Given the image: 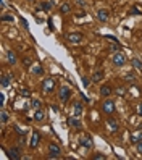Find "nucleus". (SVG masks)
<instances>
[{"instance_id":"33","label":"nucleus","mask_w":142,"mask_h":160,"mask_svg":"<svg viewBox=\"0 0 142 160\" xmlns=\"http://www.w3.org/2000/svg\"><path fill=\"white\" fill-rule=\"evenodd\" d=\"M94 159H95V160H104L105 155L104 154H95V155H94Z\"/></svg>"},{"instance_id":"36","label":"nucleus","mask_w":142,"mask_h":160,"mask_svg":"<svg viewBox=\"0 0 142 160\" xmlns=\"http://www.w3.org/2000/svg\"><path fill=\"white\" fill-rule=\"evenodd\" d=\"M21 25H23V26H24V28H26V29H27V28H29V25H27V21H26V19H24V18H21Z\"/></svg>"},{"instance_id":"4","label":"nucleus","mask_w":142,"mask_h":160,"mask_svg":"<svg viewBox=\"0 0 142 160\" xmlns=\"http://www.w3.org/2000/svg\"><path fill=\"white\" fill-rule=\"evenodd\" d=\"M61 155V150L57 144H49V157L50 159H58Z\"/></svg>"},{"instance_id":"31","label":"nucleus","mask_w":142,"mask_h":160,"mask_svg":"<svg viewBox=\"0 0 142 160\" xmlns=\"http://www.w3.org/2000/svg\"><path fill=\"white\" fill-rule=\"evenodd\" d=\"M132 13L134 15H142V8L141 7H132Z\"/></svg>"},{"instance_id":"6","label":"nucleus","mask_w":142,"mask_h":160,"mask_svg":"<svg viewBox=\"0 0 142 160\" xmlns=\"http://www.w3.org/2000/svg\"><path fill=\"white\" fill-rule=\"evenodd\" d=\"M105 125H106V128H108L110 133H116V131L120 129V125H118V121H116L115 118H108Z\"/></svg>"},{"instance_id":"21","label":"nucleus","mask_w":142,"mask_h":160,"mask_svg":"<svg viewBox=\"0 0 142 160\" xmlns=\"http://www.w3.org/2000/svg\"><path fill=\"white\" fill-rule=\"evenodd\" d=\"M81 113H82V105L79 102H76L74 103V115H76V117H81Z\"/></svg>"},{"instance_id":"26","label":"nucleus","mask_w":142,"mask_h":160,"mask_svg":"<svg viewBox=\"0 0 142 160\" xmlns=\"http://www.w3.org/2000/svg\"><path fill=\"white\" fill-rule=\"evenodd\" d=\"M2 21H8V23H13V21H15V18H13V15H3V16H2Z\"/></svg>"},{"instance_id":"30","label":"nucleus","mask_w":142,"mask_h":160,"mask_svg":"<svg viewBox=\"0 0 142 160\" xmlns=\"http://www.w3.org/2000/svg\"><path fill=\"white\" fill-rule=\"evenodd\" d=\"M89 84H90V79L87 78V76H82V86H84V87H89Z\"/></svg>"},{"instance_id":"3","label":"nucleus","mask_w":142,"mask_h":160,"mask_svg":"<svg viewBox=\"0 0 142 160\" xmlns=\"http://www.w3.org/2000/svg\"><path fill=\"white\" fill-rule=\"evenodd\" d=\"M126 63V57L123 52H115L113 54V65L115 66H123Z\"/></svg>"},{"instance_id":"42","label":"nucleus","mask_w":142,"mask_h":160,"mask_svg":"<svg viewBox=\"0 0 142 160\" xmlns=\"http://www.w3.org/2000/svg\"><path fill=\"white\" fill-rule=\"evenodd\" d=\"M27 2H33V0H27Z\"/></svg>"},{"instance_id":"10","label":"nucleus","mask_w":142,"mask_h":160,"mask_svg":"<svg viewBox=\"0 0 142 160\" xmlns=\"http://www.w3.org/2000/svg\"><path fill=\"white\" fill-rule=\"evenodd\" d=\"M112 94H113L112 86L105 84V86H102V87H100V95H102V97H110Z\"/></svg>"},{"instance_id":"5","label":"nucleus","mask_w":142,"mask_h":160,"mask_svg":"<svg viewBox=\"0 0 142 160\" xmlns=\"http://www.w3.org/2000/svg\"><path fill=\"white\" fill-rule=\"evenodd\" d=\"M58 97H60V100H61V102H68V100H70V97H71V91H70V87H66V86L60 87Z\"/></svg>"},{"instance_id":"28","label":"nucleus","mask_w":142,"mask_h":160,"mask_svg":"<svg viewBox=\"0 0 142 160\" xmlns=\"http://www.w3.org/2000/svg\"><path fill=\"white\" fill-rule=\"evenodd\" d=\"M15 131H16V133H18L19 136H24V134H26V129H23V128H19L18 125H15Z\"/></svg>"},{"instance_id":"7","label":"nucleus","mask_w":142,"mask_h":160,"mask_svg":"<svg viewBox=\"0 0 142 160\" xmlns=\"http://www.w3.org/2000/svg\"><path fill=\"white\" fill-rule=\"evenodd\" d=\"M7 154H8V159H11V160H19L21 159V150H19L18 147H11V149L7 150Z\"/></svg>"},{"instance_id":"41","label":"nucleus","mask_w":142,"mask_h":160,"mask_svg":"<svg viewBox=\"0 0 142 160\" xmlns=\"http://www.w3.org/2000/svg\"><path fill=\"white\" fill-rule=\"evenodd\" d=\"M139 113H142V105L139 107Z\"/></svg>"},{"instance_id":"17","label":"nucleus","mask_w":142,"mask_h":160,"mask_svg":"<svg viewBox=\"0 0 142 160\" xmlns=\"http://www.w3.org/2000/svg\"><path fill=\"white\" fill-rule=\"evenodd\" d=\"M81 146L86 147V149H90V147H92V139L87 138V136H86V138H82L81 139Z\"/></svg>"},{"instance_id":"35","label":"nucleus","mask_w":142,"mask_h":160,"mask_svg":"<svg viewBox=\"0 0 142 160\" xmlns=\"http://www.w3.org/2000/svg\"><path fill=\"white\" fill-rule=\"evenodd\" d=\"M3 103H5V95H3V94H0V105L3 107Z\"/></svg>"},{"instance_id":"24","label":"nucleus","mask_w":142,"mask_h":160,"mask_svg":"<svg viewBox=\"0 0 142 160\" xmlns=\"http://www.w3.org/2000/svg\"><path fill=\"white\" fill-rule=\"evenodd\" d=\"M31 107H33L34 110L41 109V100H39V99H33V100H31Z\"/></svg>"},{"instance_id":"39","label":"nucleus","mask_w":142,"mask_h":160,"mask_svg":"<svg viewBox=\"0 0 142 160\" xmlns=\"http://www.w3.org/2000/svg\"><path fill=\"white\" fill-rule=\"evenodd\" d=\"M76 2H78V5H81V7H84V5H86L84 0H76Z\"/></svg>"},{"instance_id":"12","label":"nucleus","mask_w":142,"mask_h":160,"mask_svg":"<svg viewBox=\"0 0 142 160\" xmlns=\"http://www.w3.org/2000/svg\"><path fill=\"white\" fill-rule=\"evenodd\" d=\"M68 123H70V126H71V128H76V129H79V128L82 126V125H81V121H79V118H78L76 115H74V117H70Z\"/></svg>"},{"instance_id":"23","label":"nucleus","mask_w":142,"mask_h":160,"mask_svg":"<svg viewBox=\"0 0 142 160\" xmlns=\"http://www.w3.org/2000/svg\"><path fill=\"white\" fill-rule=\"evenodd\" d=\"M132 66L136 68V70L142 71V62H141L139 58H132Z\"/></svg>"},{"instance_id":"22","label":"nucleus","mask_w":142,"mask_h":160,"mask_svg":"<svg viewBox=\"0 0 142 160\" xmlns=\"http://www.w3.org/2000/svg\"><path fill=\"white\" fill-rule=\"evenodd\" d=\"M8 120H10V117H8V113H7L5 110H2V112H0V121H2L3 125H5V123L8 121Z\"/></svg>"},{"instance_id":"11","label":"nucleus","mask_w":142,"mask_h":160,"mask_svg":"<svg viewBox=\"0 0 142 160\" xmlns=\"http://www.w3.org/2000/svg\"><path fill=\"white\" fill-rule=\"evenodd\" d=\"M141 141H142V129L134 131V133L131 134V142L132 144H137V142H141Z\"/></svg>"},{"instance_id":"34","label":"nucleus","mask_w":142,"mask_h":160,"mask_svg":"<svg viewBox=\"0 0 142 160\" xmlns=\"http://www.w3.org/2000/svg\"><path fill=\"white\" fill-rule=\"evenodd\" d=\"M116 94H120V95H124V87H118V89H116Z\"/></svg>"},{"instance_id":"1","label":"nucleus","mask_w":142,"mask_h":160,"mask_svg":"<svg viewBox=\"0 0 142 160\" xmlns=\"http://www.w3.org/2000/svg\"><path fill=\"white\" fill-rule=\"evenodd\" d=\"M115 100H112V99H106V100L102 103V112H104L105 115H112L115 113Z\"/></svg>"},{"instance_id":"2","label":"nucleus","mask_w":142,"mask_h":160,"mask_svg":"<svg viewBox=\"0 0 142 160\" xmlns=\"http://www.w3.org/2000/svg\"><path fill=\"white\" fill-rule=\"evenodd\" d=\"M42 91H44L45 94H50L55 91V81L52 78H47L44 79V83H42Z\"/></svg>"},{"instance_id":"13","label":"nucleus","mask_w":142,"mask_h":160,"mask_svg":"<svg viewBox=\"0 0 142 160\" xmlns=\"http://www.w3.org/2000/svg\"><path fill=\"white\" fill-rule=\"evenodd\" d=\"M39 141H41V136L34 131L33 138H31V142H29V147H31V149H36V147H37V144H39Z\"/></svg>"},{"instance_id":"25","label":"nucleus","mask_w":142,"mask_h":160,"mask_svg":"<svg viewBox=\"0 0 142 160\" xmlns=\"http://www.w3.org/2000/svg\"><path fill=\"white\" fill-rule=\"evenodd\" d=\"M33 73H34V74H44V68L37 65V66L33 68Z\"/></svg>"},{"instance_id":"9","label":"nucleus","mask_w":142,"mask_h":160,"mask_svg":"<svg viewBox=\"0 0 142 160\" xmlns=\"http://www.w3.org/2000/svg\"><path fill=\"white\" fill-rule=\"evenodd\" d=\"M11 78H13V74H8V73L3 74L2 79H0V84H2V87H8L11 84Z\"/></svg>"},{"instance_id":"15","label":"nucleus","mask_w":142,"mask_h":160,"mask_svg":"<svg viewBox=\"0 0 142 160\" xmlns=\"http://www.w3.org/2000/svg\"><path fill=\"white\" fill-rule=\"evenodd\" d=\"M7 62H8L10 65H15V63H16V55H15L13 50H8V52H7Z\"/></svg>"},{"instance_id":"18","label":"nucleus","mask_w":142,"mask_h":160,"mask_svg":"<svg viewBox=\"0 0 142 160\" xmlns=\"http://www.w3.org/2000/svg\"><path fill=\"white\" fill-rule=\"evenodd\" d=\"M45 118V113H44V112H42V110H36L34 112V120H36V121H42V120H44Z\"/></svg>"},{"instance_id":"38","label":"nucleus","mask_w":142,"mask_h":160,"mask_svg":"<svg viewBox=\"0 0 142 160\" xmlns=\"http://www.w3.org/2000/svg\"><path fill=\"white\" fill-rule=\"evenodd\" d=\"M23 63H24L26 66H29V65H31V60H29V58H23Z\"/></svg>"},{"instance_id":"14","label":"nucleus","mask_w":142,"mask_h":160,"mask_svg":"<svg viewBox=\"0 0 142 160\" xmlns=\"http://www.w3.org/2000/svg\"><path fill=\"white\" fill-rule=\"evenodd\" d=\"M97 18L100 19L102 23H106V21H108V11H106V10H98L97 11Z\"/></svg>"},{"instance_id":"8","label":"nucleus","mask_w":142,"mask_h":160,"mask_svg":"<svg viewBox=\"0 0 142 160\" xmlns=\"http://www.w3.org/2000/svg\"><path fill=\"white\" fill-rule=\"evenodd\" d=\"M66 39H68L71 44H79L81 39H82V36L79 33H70L68 36H66Z\"/></svg>"},{"instance_id":"37","label":"nucleus","mask_w":142,"mask_h":160,"mask_svg":"<svg viewBox=\"0 0 142 160\" xmlns=\"http://www.w3.org/2000/svg\"><path fill=\"white\" fill-rule=\"evenodd\" d=\"M137 152H139V154H142V141L137 142Z\"/></svg>"},{"instance_id":"29","label":"nucleus","mask_w":142,"mask_h":160,"mask_svg":"<svg viewBox=\"0 0 142 160\" xmlns=\"http://www.w3.org/2000/svg\"><path fill=\"white\" fill-rule=\"evenodd\" d=\"M19 94H21V95H24V97H31V91H29V89H26V87H24V89H21V91H19Z\"/></svg>"},{"instance_id":"32","label":"nucleus","mask_w":142,"mask_h":160,"mask_svg":"<svg viewBox=\"0 0 142 160\" xmlns=\"http://www.w3.org/2000/svg\"><path fill=\"white\" fill-rule=\"evenodd\" d=\"M42 8H44L45 11H49L50 8H52V3H49V2H44V3H42Z\"/></svg>"},{"instance_id":"20","label":"nucleus","mask_w":142,"mask_h":160,"mask_svg":"<svg viewBox=\"0 0 142 160\" xmlns=\"http://www.w3.org/2000/svg\"><path fill=\"white\" fill-rule=\"evenodd\" d=\"M124 79H126L128 83H136L137 76H136V74H134L132 71H131V73H126V74H124Z\"/></svg>"},{"instance_id":"19","label":"nucleus","mask_w":142,"mask_h":160,"mask_svg":"<svg viewBox=\"0 0 142 160\" xmlns=\"http://www.w3.org/2000/svg\"><path fill=\"white\" fill-rule=\"evenodd\" d=\"M70 11H71V5H70V3H61V5H60V13L61 15H66V13H70Z\"/></svg>"},{"instance_id":"40","label":"nucleus","mask_w":142,"mask_h":160,"mask_svg":"<svg viewBox=\"0 0 142 160\" xmlns=\"http://www.w3.org/2000/svg\"><path fill=\"white\" fill-rule=\"evenodd\" d=\"M49 28H50V31H53V25H52V19H49Z\"/></svg>"},{"instance_id":"16","label":"nucleus","mask_w":142,"mask_h":160,"mask_svg":"<svg viewBox=\"0 0 142 160\" xmlns=\"http://www.w3.org/2000/svg\"><path fill=\"white\" fill-rule=\"evenodd\" d=\"M102 78H104V71H102V70H97L95 73L92 74V83H100Z\"/></svg>"},{"instance_id":"27","label":"nucleus","mask_w":142,"mask_h":160,"mask_svg":"<svg viewBox=\"0 0 142 160\" xmlns=\"http://www.w3.org/2000/svg\"><path fill=\"white\" fill-rule=\"evenodd\" d=\"M104 37L106 39V41H110V42H115V44H120V41H118V39L115 37V36H110V34H108V36H104Z\"/></svg>"}]
</instances>
